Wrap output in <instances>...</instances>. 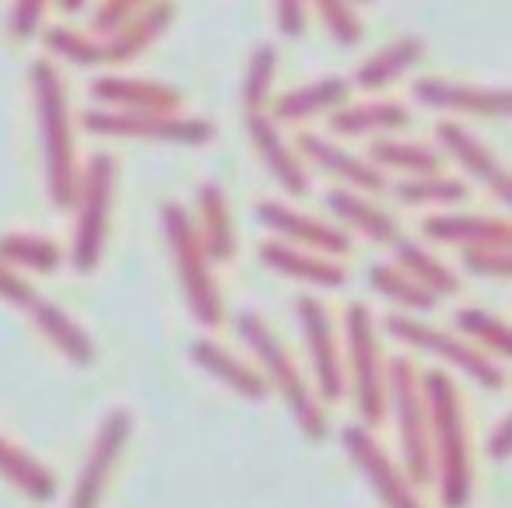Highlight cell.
Wrapping results in <instances>:
<instances>
[{"instance_id":"obj_44","label":"cell","mask_w":512,"mask_h":508,"mask_svg":"<svg viewBox=\"0 0 512 508\" xmlns=\"http://www.w3.org/2000/svg\"><path fill=\"white\" fill-rule=\"evenodd\" d=\"M57 4H60V8H64V11H67V15H78V11H81V8H85L88 0H57Z\"/></svg>"},{"instance_id":"obj_13","label":"cell","mask_w":512,"mask_h":508,"mask_svg":"<svg viewBox=\"0 0 512 508\" xmlns=\"http://www.w3.org/2000/svg\"><path fill=\"white\" fill-rule=\"evenodd\" d=\"M295 312H299L302 337H306L309 361H313L320 403H341L344 389H348V375H344V358H341V347H337V330L327 305L316 295H299Z\"/></svg>"},{"instance_id":"obj_7","label":"cell","mask_w":512,"mask_h":508,"mask_svg":"<svg viewBox=\"0 0 512 508\" xmlns=\"http://www.w3.org/2000/svg\"><path fill=\"white\" fill-rule=\"evenodd\" d=\"M113 190H116V165L109 155H92L81 169L78 200H74V246L71 263L78 274H92L106 253L109 239V214H113Z\"/></svg>"},{"instance_id":"obj_1","label":"cell","mask_w":512,"mask_h":508,"mask_svg":"<svg viewBox=\"0 0 512 508\" xmlns=\"http://www.w3.org/2000/svg\"><path fill=\"white\" fill-rule=\"evenodd\" d=\"M421 393L428 407V438H432V480L439 484L442 508H467L474 498V463L463 396L442 368L421 375Z\"/></svg>"},{"instance_id":"obj_32","label":"cell","mask_w":512,"mask_h":508,"mask_svg":"<svg viewBox=\"0 0 512 508\" xmlns=\"http://www.w3.org/2000/svg\"><path fill=\"white\" fill-rule=\"evenodd\" d=\"M0 263L11 270H32V274H53L64 263V249L46 235L8 232L0 235Z\"/></svg>"},{"instance_id":"obj_4","label":"cell","mask_w":512,"mask_h":508,"mask_svg":"<svg viewBox=\"0 0 512 508\" xmlns=\"http://www.w3.org/2000/svg\"><path fill=\"white\" fill-rule=\"evenodd\" d=\"M176 18V8L169 0H155L144 11H137L127 25H120L116 32L102 39H92L78 29H50L46 32V46L57 57L71 60L78 67H102V64H127V60L141 57Z\"/></svg>"},{"instance_id":"obj_31","label":"cell","mask_w":512,"mask_h":508,"mask_svg":"<svg viewBox=\"0 0 512 508\" xmlns=\"http://www.w3.org/2000/svg\"><path fill=\"white\" fill-rule=\"evenodd\" d=\"M393 256H397V267L404 270V274H411L425 291H432L435 298H449L460 291V277H456L439 256L428 253L421 242L397 239L393 242Z\"/></svg>"},{"instance_id":"obj_26","label":"cell","mask_w":512,"mask_h":508,"mask_svg":"<svg viewBox=\"0 0 512 508\" xmlns=\"http://www.w3.org/2000/svg\"><path fill=\"white\" fill-rule=\"evenodd\" d=\"M0 477L8 480L18 494H25L36 505H50L57 501L60 484L53 477V470L46 463H39L32 452H25L22 445H15L11 438L0 435Z\"/></svg>"},{"instance_id":"obj_15","label":"cell","mask_w":512,"mask_h":508,"mask_svg":"<svg viewBox=\"0 0 512 508\" xmlns=\"http://www.w3.org/2000/svg\"><path fill=\"white\" fill-rule=\"evenodd\" d=\"M414 99L439 113H463V116H509L512 95L509 88H484L463 85L449 78H418L414 81Z\"/></svg>"},{"instance_id":"obj_6","label":"cell","mask_w":512,"mask_h":508,"mask_svg":"<svg viewBox=\"0 0 512 508\" xmlns=\"http://www.w3.org/2000/svg\"><path fill=\"white\" fill-rule=\"evenodd\" d=\"M162 228H165V242H169V256L176 277L183 284L186 305H190L193 319L200 326H221L225 319V305H221L218 284L211 274V260H207L204 246H200V235L193 228V218L186 207L179 204H165L162 207Z\"/></svg>"},{"instance_id":"obj_17","label":"cell","mask_w":512,"mask_h":508,"mask_svg":"<svg viewBox=\"0 0 512 508\" xmlns=\"http://www.w3.org/2000/svg\"><path fill=\"white\" fill-rule=\"evenodd\" d=\"M246 130H249V141H253L256 155L260 162L267 165L278 186L288 193V197H309V172L306 162L299 158V151L288 148V141L281 137L278 123L271 120L267 113H246Z\"/></svg>"},{"instance_id":"obj_33","label":"cell","mask_w":512,"mask_h":508,"mask_svg":"<svg viewBox=\"0 0 512 508\" xmlns=\"http://www.w3.org/2000/svg\"><path fill=\"white\" fill-rule=\"evenodd\" d=\"M456 330L463 333L467 344H474L477 351H484L488 358H495V361L512 358V333H509V326H505V319H498L495 312L460 309L456 312Z\"/></svg>"},{"instance_id":"obj_30","label":"cell","mask_w":512,"mask_h":508,"mask_svg":"<svg viewBox=\"0 0 512 508\" xmlns=\"http://www.w3.org/2000/svg\"><path fill=\"white\" fill-rule=\"evenodd\" d=\"M369 162L376 165L379 172H404L407 179L442 172L439 151L418 141H397V137H379V141H372Z\"/></svg>"},{"instance_id":"obj_9","label":"cell","mask_w":512,"mask_h":508,"mask_svg":"<svg viewBox=\"0 0 512 508\" xmlns=\"http://www.w3.org/2000/svg\"><path fill=\"white\" fill-rule=\"evenodd\" d=\"M383 326H386L390 337L400 340V344L418 347V351L446 361L449 368H456L460 375H467V379L477 382V386L491 389V393L505 389V368L498 365L495 358H488L484 351H477L474 344H467L463 337H456V333L439 330V326H428V323H421V319L407 316V312H393V316H386Z\"/></svg>"},{"instance_id":"obj_19","label":"cell","mask_w":512,"mask_h":508,"mask_svg":"<svg viewBox=\"0 0 512 508\" xmlns=\"http://www.w3.org/2000/svg\"><path fill=\"white\" fill-rule=\"evenodd\" d=\"M299 158L302 162H313L316 169L330 172L334 179H341L348 190H358V193L386 190V172H379L369 158L351 155L341 144L327 141V137H320V134H299Z\"/></svg>"},{"instance_id":"obj_24","label":"cell","mask_w":512,"mask_h":508,"mask_svg":"<svg viewBox=\"0 0 512 508\" xmlns=\"http://www.w3.org/2000/svg\"><path fill=\"white\" fill-rule=\"evenodd\" d=\"M327 207L334 211V218H341L348 228H355L358 235H365V239L379 242V246H393L397 239H404L400 235V225L393 214H386L379 204H372L365 193L358 190H348V186H341V190H330L327 193Z\"/></svg>"},{"instance_id":"obj_21","label":"cell","mask_w":512,"mask_h":508,"mask_svg":"<svg viewBox=\"0 0 512 508\" xmlns=\"http://www.w3.org/2000/svg\"><path fill=\"white\" fill-rule=\"evenodd\" d=\"M193 228L200 235V246H204L207 260L211 263H228L239 249L235 239V221L228 211V197L218 183H200L197 186V218Z\"/></svg>"},{"instance_id":"obj_35","label":"cell","mask_w":512,"mask_h":508,"mask_svg":"<svg viewBox=\"0 0 512 508\" xmlns=\"http://www.w3.org/2000/svg\"><path fill=\"white\" fill-rule=\"evenodd\" d=\"M397 200L407 207H453L467 200V186L453 176H411L397 186Z\"/></svg>"},{"instance_id":"obj_38","label":"cell","mask_w":512,"mask_h":508,"mask_svg":"<svg viewBox=\"0 0 512 508\" xmlns=\"http://www.w3.org/2000/svg\"><path fill=\"white\" fill-rule=\"evenodd\" d=\"M463 267L477 277H509L512 253L509 246H467L463 249Z\"/></svg>"},{"instance_id":"obj_39","label":"cell","mask_w":512,"mask_h":508,"mask_svg":"<svg viewBox=\"0 0 512 508\" xmlns=\"http://www.w3.org/2000/svg\"><path fill=\"white\" fill-rule=\"evenodd\" d=\"M148 4H155V0H102L99 11H95V18H92V29L99 32V36H109V32L127 25L130 18H134L137 11L148 8Z\"/></svg>"},{"instance_id":"obj_11","label":"cell","mask_w":512,"mask_h":508,"mask_svg":"<svg viewBox=\"0 0 512 508\" xmlns=\"http://www.w3.org/2000/svg\"><path fill=\"white\" fill-rule=\"evenodd\" d=\"M341 445L355 466L362 470L365 484L372 487L383 508H425L418 498V487L411 484V477L404 473V466H397V459H390V452L372 438V428L365 424H348L341 431Z\"/></svg>"},{"instance_id":"obj_5","label":"cell","mask_w":512,"mask_h":508,"mask_svg":"<svg viewBox=\"0 0 512 508\" xmlns=\"http://www.w3.org/2000/svg\"><path fill=\"white\" fill-rule=\"evenodd\" d=\"M386 410L393 414L400 438V466L414 487L432 480V438H428V407L421 393V372L411 358L397 354L386 361Z\"/></svg>"},{"instance_id":"obj_14","label":"cell","mask_w":512,"mask_h":508,"mask_svg":"<svg viewBox=\"0 0 512 508\" xmlns=\"http://www.w3.org/2000/svg\"><path fill=\"white\" fill-rule=\"evenodd\" d=\"M256 218H260V225L271 228L274 235H281V242L313 249V253L330 256V260L351 253V239L344 235V228L327 225V221L295 211V207H288V204H278V200L256 204Z\"/></svg>"},{"instance_id":"obj_18","label":"cell","mask_w":512,"mask_h":508,"mask_svg":"<svg viewBox=\"0 0 512 508\" xmlns=\"http://www.w3.org/2000/svg\"><path fill=\"white\" fill-rule=\"evenodd\" d=\"M92 99L120 113H179L183 95L162 81L123 78V74H102L92 81Z\"/></svg>"},{"instance_id":"obj_20","label":"cell","mask_w":512,"mask_h":508,"mask_svg":"<svg viewBox=\"0 0 512 508\" xmlns=\"http://www.w3.org/2000/svg\"><path fill=\"white\" fill-rule=\"evenodd\" d=\"M260 260H264L274 274L313 284V288H341V284H348V274H344L341 263L330 260V256L313 253V249L292 246V242H281V239L264 242V246H260Z\"/></svg>"},{"instance_id":"obj_8","label":"cell","mask_w":512,"mask_h":508,"mask_svg":"<svg viewBox=\"0 0 512 508\" xmlns=\"http://www.w3.org/2000/svg\"><path fill=\"white\" fill-rule=\"evenodd\" d=\"M344 340L351 358V389L365 428H379L386 417V358L369 305L351 302L344 312Z\"/></svg>"},{"instance_id":"obj_25","label":"cell","mask_w":512,"mask_h":508,"mask_svg":"<svg viewBox=\"0 0 512 508\" xmlns=\"http://www.w3.org/2000/svg\"><path fill=\"white\" fill-rule=\"evenodd\" d=\"M32 316V323L39 326V333H43L46 340H50L53 347H57L60 354H64L71 365L78 368H88L95 361V344L92 337H88L85 330H81L78 323H74L71 316H67L60 305H53L50 298L36 295L32 298V305L25 309Z\"/></svg>"},{"instance_id":"obj_43","label":"cell","mask_w":512,"mask_h":508,"mask_svg":"<svg viewBox=\"0 0 512 508\" xmlns=\"http://www.w3.org/2000/svg\"><path fill=\"white\" fill-rule=\"evenodd\" d=\"M509 452H512V417H502L488 438V456L495 459V463H505Z\"/></svg>"},{"instance_id":"obj_16","label":"cell","mask_w":512,"mask_h":508,"mask_svg":"<svg viewBox=\"0 0 512 508\" xmlns=\"http://www.w3.org/2000/svg\"><path fill=\"white\" fill-rule=\"evenodd\" d=\"M435 134H439L442 151H446L467 176H474L477 183L488 186L502 204H512V176L505 172V165L498 162L488 144L477 141V137L470 134L467 127H460L456 120H442Z\"/></svg>"},{"instance_id":"obj_23","label":"cell","mask_w":512,"mask_h":508,"mask_svg":"<svg viewBox=\"0 0 512 508\" xmlns=\"http://www.w3.org/2000/svg\"><path fill=\"white\" fill-rule=\"evenodd\" d=\"M190 358H193V365L204 368L211 379H218L221 386H228L232 393H239L242 400L264 403L267 396H271V386H267V379L260 375V368L239 361L221 344H214V340H193Z\"/></svg>"},{"instance_id":"obj_37","label":"cell","mask_w":512,"mask_h":508,"mask_svg":"<svg viewBox=\"0 0 512 508\" xmlns=\"http://www.w3.org/2000/svg\"><path fill=\"white\" fill-rule=\"evenodd\" d=\"M306 4H313L316 15H320V22L327 25V32L341 46L362 43V22H358L355 4H351V0H306Z\"/></svg>"},{"instance_id":"obj_10","label":"cell","mask_w":512,"mask_h":508,"mask_svg":"<svg viewBox=\"0 0 512 508\" xmlns=\"http://www.w3.org/2000/svg\"><path fill=\"white\" fill-rule=\"evenodd\" d=\"M88 134L123 137V141H162L197 148L214 137V123L179 113H120V109H88L81 116Z\"/></svg>"},{"instance_id":"obj_36","label":"cell","mask_w":512,"mask_h":508,"mask_svg":"<svg viewBox=\"0 0 512 508\" xmlns=\"http://www.w3.org/2000/svg\"><path fill=\"white\" fill-rule=\"evenodd\" d=\"M274 71H278L274 46H256L253 57H249L246 78H242V106H246V113H264L267 109L274 88Z\"/></svg>"},{"instance_id":"obj_42","label":"cell","mask_w":512,"mask_h":508,"mask_svg":"<svg viewBox=\"0 0 512 508\" xmlns=\"http://www.w3.org/2000/svg\"><path fill=\"white\" fill-rule=\"evenodd\" d=\"M278 29L292 39L306 32V0H278Z\"/></svg>"},{"instance_id":"obj_34","label":"cell","mask_w":512,"mask_h":508,"mask_svg":"<svg viewBox=\"0 0 512 508\" xmlns=\"http://www.w3.org/2000/svg\"><path fill=\"white\" fill-rule=\"evenodd\" d=\"M369 284L383 298H390L393 305H400L404 312H432L439 305V298L432 291H425L411 274L397 267V263H376L369 270Z\"/></svg>"},{"instance_id":"obj_2","label":"cell","mask_w":512,"mask_h":508,"mask_svg":"<svg viewBox=\"0 0 512 508\" xmlns=\"http://www.w3.org/2000/svg\"><path fill=\"white\" fill-rule=\"evenodd\" d=\"M32 99H36V120L43 134V162H46V190L53 207L67 211L78 200V151H74V127H71V102L60 71L50 60H36L29 67Z\"/></svg>"},{"instance_id":"obj_27","label":"cell","mask_w":512,"mask_h":508,"mask_svg":"<svg viewBox=\"0 0 512 508\" xmlns=\"http://www.w3.org/2000/svg\"><path fill=\"white\" fill-rule=\"evenodd\" d=\"M351 85L344 78H320V81H309V85H299L292 92L278 95L274 99V123H302V120H313V116L323 113H334L348 102Z\"/></svg>"},{"instance_id":"obj_41","label":"cell","mask_w":512,"mask_h":508,"mask_svg":"<svg viewBox=\"0 0 512 508\" xmlns=\"http://www.w3.org/2000/svg\"><path fill=\"white\" fill-rule=\"evenodd\" d=\"M46 4H50V0H15V15H11V32H15L18 39L36 36L39 22H43V15H46Z\"/></svg>"},{"instance_id":"obj_3","label":"cell","mask_w":512,"mask_h":508,"mask_svg":"<svg viewBox=\"0 0 512 508\" xmlns=\"http://www.w3.org/2000/svg\"><path fill=\"white\" fill-rule=\"evenodd\" d=\"M235 326H239V337L246 340L253 358L260 361V375L267 379V386L278 389V396L285 400V407L292 410V417L299 421V428L306 431V438L323 442V438H327V410H323L320 396L313 393L309 379L299 372V365H295V358L288 354V347L281 344V337L271 330V323L260 319L256 312H239Z\"/></svg>"},{"instance_id":"obj_29","label":"cell","mask_w":512,"mask_h":508,"mask_svg":"<svg viewBox=\"0 0 512 508\" xmlns=\"http://www.w3.org/2000/svg\"><path fill=\"white\" fill-rule=\"evenodd\" d=\"M425 57V43L418 36H400L393 43H386L383 50H376L369 60H362L355 74V85L362 92H383L397 78H404L418 60Z\"/></svg>"},{"instance_id":"obj_28","label":"cell","mask_w":512,"mask_h":508,"mask_svg":"<svg viewBox=\"0 0 512 508\" xmlns=\"http://www.w3.org/2000/svg\"><path fill=\"white\" fill-rule=\"evenodd\" d=\"M411 123L400 102L390 99H369V102H344L341 109L330 113V130L341 137H369V134H393Z\"/></svg>"},{"instance_id":"obj_40","label":"cell","mask_w":512,"mask_h":508,"mask_svg":"<svg viewBox=\"0 0 512 508\" xmlns=\"http://www.w3.org/2000/svg\"><path fill=\"white\" fill-rule=\"evenodd\" d=\"M36 295H39V291L32 288V284L25 281L18 270H11L8 263H0V302H8V305H15V309L25 312Z\"/></svg>"},{"instance_id":"obj_12","label":"cell","mask_w":512,"mask_h":508,"mask_svg":"<svg viewBox=\"0 0 512 508\" xmlns=\"http://www.w3.org/2000/svg\"><path fill=\"white\" fill-rule=\"evenodd\" d=\"M130 431H134V414L123 407L109 410L102 417L99 431L92 438V449H88L85 463H81L78 484L71 491V508H99L102 498L109 491V480L116 473V463H120L123 449L130 442Z\"/></svg>"},{"instance_id":"obj_22","label":"cell","mask_w":512,"mask_h":508,"mask_svg":"<svg viewBox=\"0 0 512 508\" xmlns=\"http://www.w3.org/2000/svg\"><path fill=\"white\" fill-rule=\"evenodd\" d=\"M425 239L446 242V246H512V225L505 218L488 214H432L421 225Z\"/></svg>"}]
</instances>
